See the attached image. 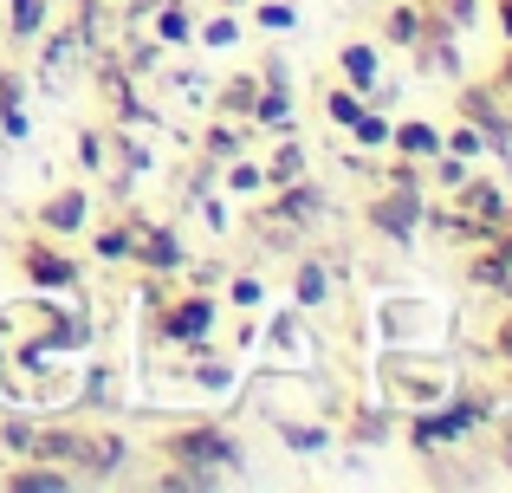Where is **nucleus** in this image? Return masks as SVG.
<instances>
[]
</instances>
